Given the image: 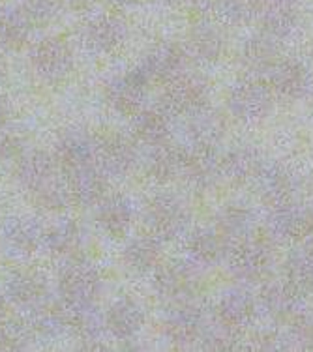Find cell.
Segmentation results:
<instances>
[{"instance_id":"8","label":"cell","mask_w":313,"mask_h":352,"mask_svg":"<svg viewBox=\"0 0 313 352\" xmlns=\"http://www.w3.org/2000/svg\"><path fill=\"white\" fill-rule=\"evenodd\" d=\"M38 311L32 317V328L36 333H40L43 338H58L66 332L68 328V318L61 311L58 307H51V305H43L36 307Z\"/></svg>"},{"instance_id":"14","label":"cell","mask_w":313,"mask_h":352,"mask_svg":"<svg viewBox=\"0 0 313 352\" xmlns=\"http://www.w3.org/2000/svg\"><path fill=\"white\" fill-rule=\"evenodd\" d=\"M8 120H10V105L4 98H0V129H4Z\"/></svg>"},{"instance_id":"6","label":"cell","mask_w":313,"mask_h":352,"mask_svg":"<svg viewBox=\"0 0 313 352\" xmlns=\"http://www.w3.org/2000/svg\"><path fill=\"white\" fill-rule=\"evenodd\" d=\"M6 291L21 307H40L47 294V281L36 272H21L8 281Z\"/></svg>"},{"instance_id":"3","label":"cell","mask_w":313,"mask_h":352,"mask_svg":"<svg viewBox=\"0 0 313 352\" xmlns=\"http://www.w3.org/2000/svg\"><path fill=\"white\" fill-rule=\"evenodd\" d=\"M32 66L43 79L58 81L69 74L74 66V54L64 41H43L32 51Z\"/></svg>"},{"instance_id":"4","label":"cell","mask_w":313,"mask_h":352,"mask_svg":"<svg viewBox=\"0 0 313 352\" xmlns=\"http://www.w3.org/2000/svg\"><path fill=\"white\" fill-rule=\"evenodd\" d=\"M17 178L23 188L36 193L55 180V160L45 152L23 154L17 165Z\"/></svg>"},{"instance_id":"2","label":"cell","mask_w":313,"mask_h":352,"mask_svg":"<svg viewBox=\"0 0 313 352\" xmlns=\"http://www.w3.org/2000/svg\"><path fill=\"white\" fill-rule=\"evenodd\" d=\"M8 250L17 255H28L43 242L45 230L36 217H10L0 229Z\"/></svg>"},{"instance_id":"15","label":"cell","mask_w":313,"mask_h":352,"mask_svg":"<svg viewBox=\"0 0 313 352\" xmlns=\"http://www.w3.org/2000/svg\"><path fill=\"white\" fill-rule=\"evenodd\" d=\"M4 320H6V302L0 296V324H2Z\"/></svg>"},{"instance_id":"5","label":"cell","mask_w":313,"mask_h":352,"mask_svg":"<svg viewBox=\"0 0 313 352\" xmlns=\"http://www.w3.org/2000/svg\"><path fill=\"white\" fill-rule=\"evenodd\" d=\"M90 156H92V142L87 133L74 128L62 131L56 142V157L64 169L74 170L87 167Z\"/></svg>"},{"instance_id":"16","label":"cell","mask_w":313,"mask_h":352,"mask_svg":"<svg viewBox=\"0 0 313 352\" xmlns=\"http://www.w3.org/2000/svg\"><path fill=\"white\" fill-rule=\"evenodd\" d=\"M4 77H6V64L0 58V82L4 81Z\"/></svg>"},{"instance_id":"12","label":"cell","mask_w":313,"mask_h":352,"mask_svg":"<svg viewBox=\"0 0 313 352\" xmlns=\"http://www.w3.org/2000/svg\"><path fill=\"white\" fill-rule=\"evenodd\" d=\"M36 197H38V203L41 206H45L47 210H58V208H64L68 201H72L69 197L68 186L66 184L53 182L47 184L45 188H41L40 191H36Z\"/></svg>"},{"instance_id":"9","label":"cell","mask_w":313,"mask_h":352,"mask_svg":"<svg viewBox=\"0 0 313 352\" xmlns=\"http://www.w3.org/2000/svg\"><path fill=\"white\" fill-rule=\"evenodd\" d=\"M79 227L69 219H62L45 232L47 248L55 253H72L79 245Z\"/></svg>"},{"instance_id":"13","label":"cell","mask_w":313,"mask_h":352,"mask_svg":"<svg viewBox=\"0 0 313 352\" xmlns=\"http://www.w3.org/2000/svg\"><path fill=\"white\" fill-rule=\"evenodd\" d=\"M23 152H25V142L19 135H10V133L0 135V163L21 160Z\"/></svg>"},{"instance_id":"1","label":"cell","mask_w":313,"mask_h":352,"mask_svg":"<svg viewBox=\"0 0 313 352\" xmlns=\"http://www.w3.org/2000/svg\"><path fill=\"white\" fill-rule=\"evenodd\" d=\"M98 291L96 272L89 264H68L58 279V292L64 304L72 309H83L92 302Z\"/></svg>"},{"instance_id":"7","label":"cell","mask_w":313,"mask_h":352,"mask_svg":"<svg viewBox=\"0 0 313 352\" xmlns=\"http://www.w3.org/2000/svg\"><path fill=\"white\" fill-rule=\"evenodd\" d=\"M66 173H68L66 186H68L72 201H77L79 204H90L100 197L102 184L98 180V176L92 170H89V167L66 170Z\"/></svg>"},{"instance_id":"10","label":"cell","mask_w":313,"mask_h":352,"mask_svg":"<svg viewBox=\"0 0 313 352\" xmlns=\"http://www.w3.org/2000/svg\"><path fill=\"white\" fill-rule=\"evenodd\" d=\"M34 328L30 322L8 320L0 326V349L2 351H23L28 349L34 338Z\"/></svg>"},{"instance_id":"11","label":"cell","mask_w":313,"mask_h":352,"mask_svg":"<svg viewBox=\"0 0 313 352\" xmlns=\"http://www.w3.org/2000/svg\"><path fill=\"white\" fill-rule=\"evenodd\" d=\"M28 28L25 21L17 19V17H6L0 23V43L10 51L19 49L25 40H27Z\"/></svg>"}]
</instances>
